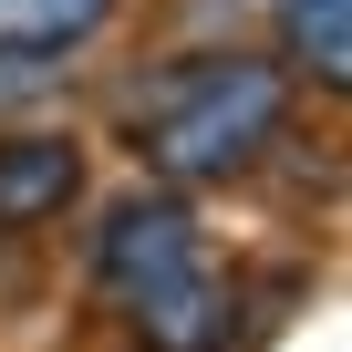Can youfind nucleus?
<instances>
[{"mask_svg":"<svg viewBox=\"0 0 352 352\" xmlns=\"http://www.w3.org/2000/svg\"><path fill=\"white\" fill-rule=\"evenodd\" d=\"M94 300L145 342V352H228L239 331V270L197 228L187 187L114 197L94 228Z\"/></svg>","mask_w":352,"mask_h":352,"instance_id":"nucleus-1","label":"nucleus"},{"mask_svg":"<svg viewBox=\"0 0 352 352\" xmlns=\"http://www.w3.org/2000/svg\"><path fill=\"white\" fill-rule=\"evenodd\" d=\"M290 124V73L259 52H187L145 73L135 94V155L166 176V187H228L249 176Z\"/></svg>","mask_w":352,"mask_h":352,"instance_id":"nucleus-2","label":"nucleus"},{"mask_svg":"<svg viewBox=\"0 0 352 352\" xmlns=\"http://www.w3.org/2000/svg\"><path fill=\"white\" fill-rule=\"evenodd\" d=\"M83 197V145L73 135H0V239L42 228Z\"/></svg>","mask_w":352,"mask_h":352,"instance_id":"nucleus-3","label":"nucleus"},{"mask_svg":"<svg viewBox=\"0 0 352 352\" xmlns=\"http://www.w3.org/2000/svg\"><path fill=\"white\" fill-rule=\"evenodd\" d=\"M114 21V0H0V63H42V52H83Z\"/></svg>","mask_w":352,"mask_h":352,"instance_id":"nucleus-4","label":"nucleus"},{"mask_svg":"<svg viewBox=\"0 0 352 352\" xmlns=\"http://www.w3.org/2000/svg\"><path fill=\"white\" fill-rule=\"evenodd\" d=\"M280 42L311 83H352V0H280Z\"/></svg>","mask_w":352,"mask_h":352,"instance_id":"nucleus-5","label":"nucleus"}]
</instances>
